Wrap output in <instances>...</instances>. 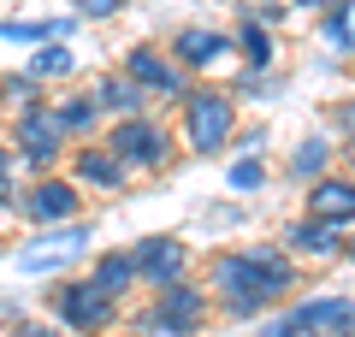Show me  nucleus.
I'll use <instances>...</instances> for the list:
<instances>
[{
  "label": "nucleus",
  "instance_id": "21",
  "mask_svg": "<svg viewBox=\"0 0 355 337\" xmlns=\"http://www.w3.org/2000/svg\"><path fill=\"white\" fill-rule=\"evenodd\" d=\"M65 30H71V24H36V18H6V24H0V36H6V42H60Z\"/></svg>",
  "mask_w": 355,
  "mask_h": 337
},
{
  "label": "nucleus",
  "instance_id": "30",
  "mask_svg": "<svg viewBox=\"0 0 355 337\" xmlns=\"http://www.w3.org/2000/svg\"><path fill=\"white\" fill-rule=\"evenodd\" d=\"M343 125H349V137H355V107H343Z\"/></svg>",
  "mask_w": 355,
  "mask_h": 337
},
{
  "label": "nucleus",
  "instance_id": "5",
  "mask_svg": "<svg viewBox=\"0 0 355 337\" xmlns=\"http://www.w3.org/2000/svg\"><path fill=\"white\" fill-rule=\"evenodd\" d=\"M107 148L119 154L125 166H166V130L154 119H119V130L107 137Z\"/></svg>",
  "mask_w": 355,
  "mask_h": 337
},
{
  "label": "nucleus",
  "instance_id": "6",
  "mask_svg": "<svg viewBox=\"0 0 355 337\" xmlns=\"http://www.w3.org/2000/svg\"><path fill=\"white\" fill-rule=\"evenodd\" d=\"M18 142L30 148V166H53L60 160V148H65V125H60V112L53 107H24L18 112Z\"/></svg>",
  "mask_w": 355,
  "mask_h": 337
},
{
  "label": "nucleus",
  "instance_id": "16",
  "mask_svg": "<svg viewBox=\"0 0 355 337\" xmlns=\"http://www.w3.org/2000/svg\"><path fill=\"white\" fill-rule=\"evenodd\" d=\"M95 107L119 112V119H142V89L130 83V77H101V83H95Z\"/></svg>",
  "mask_w": 355,
  "mask_h": 337
},
{
  "label": "nucleus",
  "instance_id": "18",
  "mask_svg": "<svg viewBox=\"0 0 355 337\" xmlns=\"http://www.w3.org/2000/svg\"><path fill=\"white\" fill-rule=\"evenodd\" d=\"M95 284H101L107 296H125V290L137 284V266H130V254H95Z\"/></svg>",
  "mask_w": 355,
  "mask_h": 337
},
{
  "label": "nucleus",
  "instance_id": "26",
  "mask_svg": "<svg viewBox=\"0 0 355 337\" xmlns=\"http://www.w3.org/2000/svg\"><path fill=\"white\" fill-rule=\"evenodd\" d=\"M296 6H308V12H343L349 0H296Z\"/></svg>",
  "mask_w": 355,
  "mask_h": 337
},
{
  "label": "nucleus",
  "instance_id": "2",
  "mask_svg": "<svg viewBox=\"0 0 355 337\" xmlns=\"http://www.w3.org/2000/svg\"><path fill=\"white\" fill-rule=\"evenodd\" d=\"M53 313H60L71 331H101L107 320H113V308H119V296H107L95 278H65V284H53Z\"/></svg>",
  "mask_w": 355,
  "mask_h": 337
},
{
  "label": "nucleus",
  "instance_id": "17",
  "mask_svg": "<svg viewBox=\"0 0 355 337\" xmlns=\"http://www.w3.org/2000/svg\"><path fill=\"white\" fill-rule=\"evenodd\" d=\"M291 243L296 254H308V261H326V254H338V231L331 225H320V219H302V225H291Z\"/></svg>",
  "mask_w": 355,
  "mask_h": 337
},
{
  "label": "nucleus",
  "instance_id": "13",
  "mask_svg": "<svg viewBox=\"0 0 355 337\" xmlns=\"http://www.w3.org/2000/svg\"><path fill=\"white\" fill-rule=\"evenodd\" d=\"M172 53H178L184 71H207L214 60H225V53H231V36H219V30H207V24H190V30H178Z\"/></svg>",
  "mask_w": 355,
  "mask_h": 337
},
{
  "label": "nucleus",
  "instance_id": "33",
  "mask_svg": "<svg viewBox=\"0 0 355 337\" xmlns=\"http://www.w3.org/2000/svg\"><path fill=\"white\" fill-rule=\"evenodd\" d=\"M349 154H355V148H349Z\"/></svg>",
  "mask_w": 355,
  "mask_h": 337
},
{
  "label": "nucleus",
  "instance_id": "8",
  "mask_svg": "<svg viewBox=\"0 0 355 337\" xmlns=\"http://www.w3.org/2000/svg\"><path fill=\"white\" fill-rule=\"evenodd\" d=\"M202 313H207L202 290L178 278V284H166V290H160V302H154V331L184 337V331H196V325H202Z\"/></svg>",
  "mask_w": 355,
  "mask_h": 337
},
{
  "label": "nucleus",
  "instance_id": "19",
  "mask_svg": "<svg viewBox=\"0 0 355 337\" xmlns=\"http://www.w3.org/2000/svg\"><path fill=\"white\" fill-rule=\"evenodd\" d=\"M77 71V53L65 42H42V53H30V77H71Z\"/></svg>",
  "mask_w": 355,
  "mask_h": 337
},
{
  "label": "nucleus",
  "instance_id": "4",
  "mask_svg": "<svg viewBox=\"0 0 355 337\" xmlns=\"http://www.w3.org/2000/svg\"><path fill=\"white\" fill-rule=\"evenodd\" d=\"M214 290H219V302H225L231 313H243V320L266 308L261 284H254V266H249V254H219V261H214Z\"/></svg>",
  "mask_w": 355,
  "mask_h": 337
},
{
  "label": "nucleus",
  "instance_id": "10",
  "mask_svg": "<svg viewBox=\"0 0 355 337\" xmlns=\"http://www.w3.org/2000/svg\"><path fill=\"white\" fill-rule=\"evenodd\" d=\"M296 331L308 337H331V331H355V302L349 296H320V302H302V308H291Z\"/></svg>",
  "mask_w": 355,
  "mask_h": 337
},
{
  "label": "nucleus",
  "instance_id": "22",
  "mask_svg": "<svg viewBox=\"0 0 355 337\" xmlns=\"http://www.w3.org/2000/svg\"><path fill=\"white\" fill-rule=\"evenodd\" d=\"M326 160H331V148H326L320 137H308L302 148L291 154V172H296V178H314V184H320V178H326Z\"/></svg>",
  "mask_w": 355,
  "mask_h": 337
},
{
  "label": "nucleus",
  "instance_id": "12",
  "mask_svg": "<svg viewBox=\"0 0 355 337\" xmlns=\"http://www.w3.org/2000/svg\"><path fill=\"white\" fill-rule=\"evenodd\" d=\"M308 219H320V225H355V184L349 178H320L314 189H308Z\"/></svg>",
  "mask_w": 355,
  "mask_h": 337
},
{
  "label": "nucleus",
  "instance_id": "24",
  "mask_svg": "<svg viewBox=\"0 0 355 337\" xmlns=\"http://www.w3.org/2000/svg\"><path fill=\"white\" fill-rule=\"evenodd\" d=\"M261 184H266V160L261 154H249V160L231 166V189H261Z\"/></svg>",
  "mask_w": 355,
  "mask_h": 337
},
{
  "label": "nucleus",
  "instance_id": "27",
  "mask_svg": "<svg viewBox=\"0 0 355 337\" xmlns=\"http://www.w3.org/2000/svg\"><path fill=\"white\" fill-rule=\"evenodd\" d=\"M261 337H302V331H296V320H291V313H284V320H279V325H266Z\"/></svg>",
  "mask_w": 355,
  "mask_h": 337
},
{
  "label": "nucleus",
  "instance_id": "29",
  "mask_svg": "<svg viewBox=\"0 0 355 337\" xmlns=\"http://www.w3.org/2000/svg\"><path fill=\"white\" fill-rule=\"evenodd\" d=\"M6 172H12V160H6V148H0V196H6Z\"/></svg>",
  "mask_w": 355,
  "mask_h": 337
},
{
  "label": "nucleus",
  "instance_id": "15",
  "mask_svg": "<svg viewBox=\"0 0 355 337\" xmlns=\"http://www.w3.org/2000/svg\"><path fill=\"white\" fill-rule=\"evenodd\" d=\"M77 178H83V184H101V189H119L130 178V166L119 160L113 148H83L77 154Z\"/></svg>",
  "mask_w": 355,
  "mask_h": 337
},
{
  "label": "nucleus",
  "instance_id": "25",
  "mask_svg": "<svg viewBox=\"0 0 355 337\" xmlns=\"http://www.w3.org/2000/svg\"><path fill=\"white\" fill-rule=\"evenodd\" d=\"M71 6H77L83 18H113L119 6H125V0H71Z\"/></svg>",
  "mask_w": 355,
  "mask_h": 337
},
{
  "label": "nucleus",
  "instance_id": "20",
  "mask_svg": "<svg viewBox=\"0 0 355 337\" xmlns=\"http://www.w3.org/2000/svg\"><path fill=\"white\" fill-rule=\"evenodd\" d=\"M53 112H60L65 137H83V130H95V119H101V107H95V95H71L65 107H53Z\"/></svg>",
  "mask_w": 355,
  "mask_h": 337
},
{
  "label": "nucleus",
  "instance_id": "31",
  "mask_svg": "<svg viewBox=\"0 0 355 337\" xmlns=\"http://www.w3.org/2000/svg\"><path fill=\"white\" fill-rule=\"evenodd\" d=\"M331 337H355V331H331Z\"/></svg>",
  "mask_w": 355,
  "mask_h": 337
},
{
  "label": "nucleus",
  "instance_id": "14",
  "mask_svg": "<svg viewBox=\"0 0 355 337\" xmlns=\"http://www.w3.org/2000/svg\"><path fill=\"white\" fill-rule=\"evenodd\" d=\"M249 266H254V284H261V296H266V302L291 296L296 273H291V261H284L279 249H249Z\"/></svg>",
  "mask_w": 355,
  "mask_h": 337
},
{
  "label": "nucleus",
  "instance_id": "32",
  "mask_svg": "<svg viewBox=\"0 0 355 337\" xmlns=\"http://www.w3.org/2000/svg\"><path fill=\"white\" fill-rule=\"evenodd\" d=\"M349 261H355V243H349Z\"/></svg>",
  "mask_w": 355,
  "mask_h": 337
},
{
  "label": "nucleus",
  "instance_id": "11",
  "mask_svg": "<svg viewBox=\"0 0 355 337\" xmlns=\"http://www.w3.org/2000/svg\"><path fill=\"white\" fill-rule=\"evenodd\" d=\"M18 213H24L30 225H65L77 213V189L65 184V178H48V184H36L24 201H18Z\"/></svg>",
  "mask_w": 355,
  "mask_h": 337
},
{
  "label": "nucleus",
  "instance_id": "9",
  "mask_svg": "<svg viewBox=\"0 0 355 337\" xmlns=\"http://www.w3.org/2000/svg\"><path fill=\"white\" fill-rule=\"evenodd\" d=\"M83 249H89V231H83V225H71V231H48L36 249L18 254V266H24V273H53V266H71Z\"/></svg>",
  "mask_w": 355,
  "mask_h": 337
},
{
  "label": "nucleus",
  "instance_id": "1",
  "mask_svg": "<svg viewBox=\"0 0 355 337\" xmlns=\"http://www.w3.org/2000/svg\"><path fill=\"white\" fill-rule=\"evenodd\" d=\"M231 130H237V107L225 95H214V89H190V101H184V137H190V148L214 154L231 142Z\"/></svg>",
  "mask_w": 355,
  "mask_h": 337
},
{
  "label": "nucleus",
  "instance_id": "3",
  "mask_svg": "<svg viewBox=\"0 0 355 337\" xmlns=\"http://www.w3.org/2000/svg\"><path fill=\"white\" fill-rule=\"evenodd\" d=\"M125 77L142 89V95L190 101V71H184L178 60H166V53H154V48H130V53H125Z\"/></svg>",
  "mask_w": 355,
  "mask_h": 337
},
{
  "label": "nucleus",
  "instance_id": "23",
  "mask_svg": "<svg viewBox=\"0 0 355 337\" xmlns=\"http://www.w3.org/2000/svg\"><path fill=\"white\" fill-rule=\"evenodd\" d=\"M243 53H249V65H266V60H272V36H266V30L261 24H243Z\"/></svg>",
  "mask_w": 355,
  "mask_h": 337
},
{
  "label": "nucleus",
  "instance_id": "7",
  "mask_svg": "<svg viewBox=\"0 0 355 337\" xmlns=\"http://www.w3.org/2000/svg\"><path fill=\"white\" fill-rule=\"evenodd\" d=\"M130 266H137V278H148L154 290H166V284L184 278L190 254H184V243H178V237H142L137 254H130Z\"/></svg>",
  "mask_w": 355,
  "mask_h": 337
},
{
  "label": "nucleus",
  "instance_id": "28",
  "mask_svg": "<svg viewBox=\"0 0 355 337\" xmlns=\"http://www.w3.org/2000/svg\"><path fill=\"white\" fill-rule=\"evenodd\" d=\"M12 337H60V331H53V325H18Z\"/></svg>",
  "mask_w": 355,
  "mask_h": 337
}]
</instances>
